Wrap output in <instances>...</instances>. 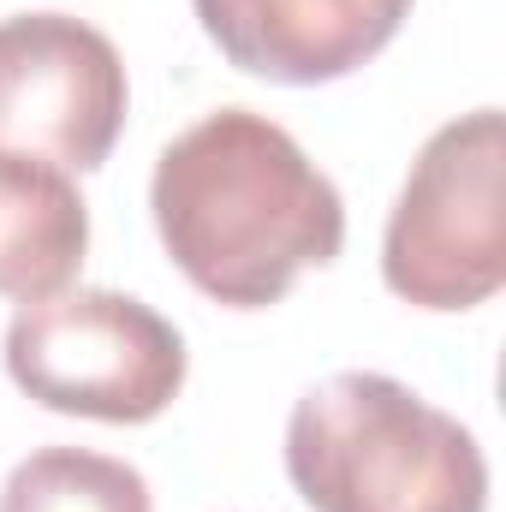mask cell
Segmentation results:
<instances>
[{
    "mask_svg": "<svg viewBox=\"0 0 506 512\" xmlns=\"http://www.w3.org/2000/svg\"><path fill=\"white\" fill-rule=\"evenodd\" d=\"M149 215L179 274L227 310L280 304L346 245L334 179L251 108H215L155 155Z\"/></svg>",
    "mask_w": 506,
    "mask_h": 512,
    "instance_id": "6da1fadb",
    "label": "cell"
},
{
    "mask_svg": "<svg viewBox=\"0 0 506 512\" xmlns=\"http://www.w3.org/2000/svg\"><path fill=\"white\" fill-rule=\"evenodd\" d=\"M286 477L310 512H483L477 435L381 370H340L286 417Z\"/></svg>",
    "mask_w": 506,
    "mask_h": 512,
    "instance_id": "7a4b0ae2",
    "label": "cell"
},
{
    "mask_svg": "<svg viewBox=\"0 0 506 512\" xmlns=\"http://www.w3.org/2000/svg\"><path fill=\"white\" fill-rule=\"evenodd\" d=\"M381 280L417 310H471L506 286L501 108H471L417 149L387 209Z\"/></svg>",
    "mask_w": 506,
    "mask_h": 512,
    "instance_id": "3957f363",
    "label": "cell"
},
{
    "mask_svg": "<svg viewBox=\"0 0 506 512\" xmlns=\"http://www.w3.org/2000/svg\"><path fill=\"white\" fill-rule=\"evenodd\" d=\"M179 328L114 286L30 298L6 322V376L36 405L96 423H149L185 387Z\"/></svg>",
    "mask_w": 506,
    "mask_h": 512,
    "instance_id": "277c9868",
    "label": "cell"
},
{
    "mask_svg": "<svg viewBox=\"0 0 506 512\" xmlns=\"http://www.w3.org/2000/svg\"><path fill=\"white\" fill-rule=\"evenodd\" d=\"M131 84L120 48L72 12L0 18V155L90 173L126 131Z\"/></svg>",
    "mask_w": 506,
    "mask_h": 512,
    "instance_id": "5b68a950",
    "label": "cell"
},
{
    "mask_svg": "<svg viewBox=\"0 0 506 512\" xmlns=\"http://www.w3.org/2000/svg\"><path fill=\"white\" fill-rule=\"evenodd\" d=\"M203 36L251 78L334 84L381 54L411 0H191Z\"/></svg>",
    "mask_w": 506,
    "mask_h": 512,
    "instance_id": "8992f818",
    "label": "cell"
},
{
    "mask_svg": "<svg viewBox=\"0 0 506 512\" xmlns=\"http://www.w3.org/2000/svg\"><path fill=\"white\" fill-rule=\"evenodd\" d=\"M90 251V209L72 173L0 155V298L66 292Z\"/></svg>",
    "mask_w": 506,
    "mask_h": 512,
    "instance_id": "52a82bcc",
    "label": "cell"
},
{
    "mask_svg": "<svg viewBox=\"0 0 506 512\" xmlns=\"http://www.w3.org/2000/svg\"><path fill=\"white\" fill-rule=\"evenodd\" d=\"M0 512H155L143 471L90 447H36L0 483Z\"/></svg>",
    "mask_w": 506,
    "mask_h": 512,
    "instance_id": "ba28073f",
    "label": "cell"
}]
</instances>
